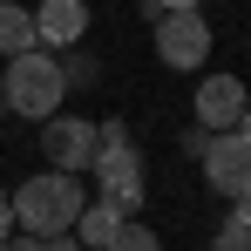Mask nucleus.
Wrapping results in <instances>:
<instances>
[{
    "mask_svg": "<svg viewBox=\"0 0 251 251\" xmlns=\"http://www.w3.org/2000/svg\"><path fill=\"white\" fill-rule=\"evenodd\" d=\"M7 204H14V231H27V238H68L75 217H82V204H88V190L75 176H61V170H41Z\"/></svg>",
    "mask_w": 251,
    "mask_h": 251,
    "instance_id": "f257e3e1",
    "label": "nucleus"
},
{
    "mask_svg": "<svg viewBox=\"0 0 251 251\" xmlns=\"http://www.w3.org/2000/svg\"><path fill=\"white\" fill-rule=\"evenodd\" d=\"M61 95H68V75H61V61H54L48 48L14 54V61H7V75H0V102H7L14 116H27V123L61 116Z\"/></svg>",
    "mask_w": 251,
    "mask_h": 251,
    "instance_id": "f03ea898",
    "label": "nucleus"
},
{
    "mask_svg": "<svg viewBox=\"0 0 251 251\" xmlns=\"http://www.w3.org/2000/svg\"><path fill=\"white\" fill-rule=\"evenodd\" d=\"M88 176H95V197L102 204H116L123 217H136L143 210V197H150V176H143V150L136 143H95V163H88Z\"/></svg>",
    "mask_w": 251,
    "mask_h": 251,
    "instance_id": "7ed1b4c3",
    "label": "nucleus"
},
{
    "mask_svg": "<svg viewBox=\"0 0 251 251\" xmlns=\"http://www.w3.org/2000/svg\"><path fill=\"white\" fill-rule=\"evenodd\" d=\"M210 48H217V34H210L204 14H156V61H163V68H176V75H204Z\"/></svg>",
    "mask_w": 251,
    "mask_h": 251,
    "instance_id": "20e7f679",
    "label": "nucleus"
},
{
    "mask_svg": "<svg viewBox=\"0 0 251 251\" xmlns=\"http://www.w3.org/2000/svg\"><path fill=\"white\" fill-rule=\"evenodd\" d=\"M41 150H48V170L82 176V170L95 163V123H88V116H48L41 123Z\"/></svg>",
    "mask_w": 251,
    "mask_h": 251,
    "instance_id": "39448f33",
    "label": "nucleus"
},
{
    "mask_svg": "<svg viewBox=\"0 0 251 251\" xmlns=\"http://www.w3.org/2000/svg\"><path fill=\"white\" fill-rule=\"evenodd\" d=\"M245 109H251V88L238 75H204L197 82V129L204 136H231L245 123Z\"/></svg>",
    "mask_w": 251,
    "mask_h": 251,
    "instance_id": "423d86ee",
    "label": "nucleus"
},
{
    "mask_svg": "<svg viewBox=\"0 0 251 251\" xmlns=\"http://www.w3.org/2000/svg\"><path fill=\"white\" fill-rule=\"evenodd\" d=\"M204 183L217 190V197H238L251 183V143L231 129V136H210V150H204Z\"/></svg>",
    "mask_w": 251,
    "mask_h": 251,
    "instance_id": "0eeeda50",
    "label": "nucleus"
},
{
    "mask_svg": "<svg viewBox=\"0 0 251 251\" xmlns=\"http://www.w3.org/2000/svg\"><path fill=\"white\" fill-rule=\"evenodd\" d=\"M88 34V0H41L34 7V48H75Z\"/></svg>",
    "mask_w": 251,
    "mask_h": 251,
    "instance_id": "6e6552de",
    "label": "nucleus"
},
{
    "mask_svg": "<svg viewBox=\"0 0 251 251\" xmlns=\"http://www.w3.org/2000/svg\"><path fill=\"white\" fill-rule=\"evenodd\" d=\"M123 224H129V217H123L116 204H102V197H88V204H82V217H75V231H68V238H75L82 251H88V245L102 251L109 238H116V231H123Z\"/></svg>",
    "mask_w": 251,
    "mask_h": 251,
    "instance_id": "1a4fd4ad",
    "label": "nucleus"
},
{
    "mask_svg": "<svg viewBox=\"0 0 251 251\" xmlns=\"http://www.w3.org/2000/svg\"><path fill=\"white\" fill-rule=\"evenodd\" d=\"M27 48H34V7H21V0H0V61L27 54Z\"/></svg>",
    "mask_w": 251,
    "mask_h": 251,
    "instance_id": "9d476101",
    "label": "nucleus"
},
{
    "mask_svg": "<svg viewBox=\"0 0 251 251\" xmlns=\"http://www.w3.org/2000/svg\"><path fill=\"white\" fill-rule=\"evenodd\" d=\"M102 251H163V238H156L143 217H129V224H123V231H116V238H109Z\"/></svg>",
    "mask_w": 251,
    "mask_h": 251,
    "instance_id": "9b49d317",
    "label": "nucleus"
},
{
    "mask_svg": "<svg viewBox=\"0 0 251 251\" xmlns=\"http://www.w3.org/2000/svg\"><path fill=\"white\" fill-rule=\"evenodd\" d=\"M210 251H251V224L224 217V224H217V238H210Z\"/></svg>",
    "mask_w": 251,
    "mask_h": 251,
    "instance_id": "f8f14e48",
    "label": "nucleus"
},
{
    "mask_svg": "<svg viewBox=\"0 0 251 251\" xmlns=\"http://www.w3.org/2000/svg\"><path fill=\"white\" fill-rule=\"evenodd\" d=\"M156 14H204V0H150Z\"/></svg>",
    "mask_w": 251,
    "mask_h": 251,
    "instance_id": "ddd939ff",
    "label": "nucleus"
},
{
    "mask_svg": "<svg viewBox=\"0 0 251 251\" xmlns=\"http://www.w3.org/2000/svg\"><path fill=\"white\" fill-rule=\"evenodd\" d=\"M231 217H238V224H251V183L238 190V197H231Z\"/></svg>",
    "mask_w": 251,
    "mask_h": 251,
    "instance_id": "4468645a",
    "label": "nucleus"
},
{
    "mask_svg": "<svg viewBox=\"0 0 251 251\" xmlns=\"http://www.w3.org/2000/svg\"><path fill=\"white\" fill-rule=\"evenodd\" d=\"M14 238V204H7V190H0V245Z\"/></svg>",
    "mask_w": 251,
    "mask_h": 251,
    "instance_id": "2eb2a0df",
    "label": "nucleus"
},
{
    "mask_svg": "<svg viewBox=\"0 0 251 251\" xmlns=\"http://www.w3.org/2000/svg\"><path fill=\"white\" fill-rule=\"evenodd\" d=\"M0 251H41V238H27V231H14V238H7Z\"/></svg>",
    "mask_w": 251,
    "mask_h": 251,
    "instance_id": "dca6fc26",
    "label": "nucleus"
},
{
    "mask_svg": "<svg viewBox=\"0 0 251 251\" xmlns=\"http://www.w3.org/2000/svg\"><path fill=\"white\" fill-rule=\"evenodd\" d=\"M41 251H82L75 238H41Z\"/></svg>",
    "mask_w": 251,
    "mask_h": 251,
    "instance_id": "f3484780",
    "label": "nucleus"
},
{
    "mask_svg": "<svg viewBox=\"0 0 251 251\" xmlns=\"http://www.w3.org/2000/svg\"><path fill=\"white\" fill-rule=\"evenodd\" d=\"M238 136H245V143H251V109H245V123H238Z\"/></svg>",
    "mask_w": 251,
    "mask_h": 251,
    "instance_id": "a211bd4d",
    "label": "nucleus"
},
{
    "mask_svg": "<svg viewBox=\"0 0 251 251\" xmlns=\"http://www.w3.org/2000/svg\"><path fill=\"white\" fill-rule=\"evenodd\" d=\"M0 116H7V102H0Z\"/></svg>",
    "mask_w": 251,
    "mask_h": 251,
    "instance_id": "6ab92c4d",
    "label": "nucleus"
}]
</instances>
